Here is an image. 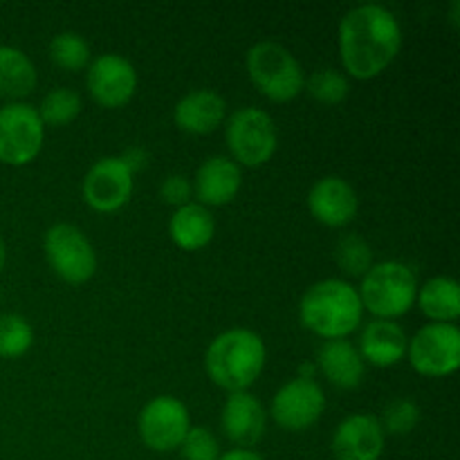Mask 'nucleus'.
<instances>
[{"mask_svg":"<svg viewBox=\"0 0 460 460\" xmlns=\"http://www.w3.org/2000/svg\"><path fill=\"white\" fill-rule=\"evenodd\" d=\"M340 58L358 81L380 76L402 49V27L394 12L376 3L358 4L340 21Z\"/></svg>","mask_w":460,"mask_h":460,"instance_id":"f257e3e1","label":"nucleus"},{"mask_svg":"<svg viewBox=\"0 0 460 460\" xmlns=\"http://www.w3.org/2000/svg\"><path fill=\"white\" fill-rule=\"evenodd\" d=\"M268 349L259 332L229 328L214 337L205 353V371L216 386L227 394L247 391L263 373Z\"/></svg>","mask_w":460,"mask_h":460,"instance_id":"f03ea898","label":"nucleus"},{"mask_svg":"<svg viewBox=\"0 0 460 460\" xmlns=\"http://www.w3.org/2000/svg\"><path fill=\"white\" fill-rule=\"evenodd\" d=\"M299 319L322 340H349L364 319L358 288L344 279H323L301 295Z\"/></svg>","mask_w":460,"mask_h":460,"instance_id":"7ed1b4c3","label":"nucleus"},{"mask_svg":"<svg viewBox=\"0 0 460 460\" xmlns=\"http://www.w3.org/2000/svg\"><path fill=\"white\" fill-rule=\"evenodd\" d=\"M358 295L362 308L376 314V319L395 322L416 305L418 277L407 263L382 261L373 263V268L364 274Z\"/></svg>","mask_w":460,"mask_h":460,"instance_id":"20e7f679","label":"nucleus"},{"mask_svg":"<svg viewBox=\"0 0 460 460\" xmlns=\"http://www.w3.org/2000/svg\"><path fill=\"white\" fill-rule=\"evenodd\" d=\"M245 67L254 88L270 102L288 103L304 93V67L281 43L261 40L252 45L245 57Z\"/></svg>","mask_w":460,"mask_h":460,"instance_id":"39448f33","label":"nucleus"},{"mask_svg":"<svg viewBox=\"0 0 460 460\" xmlns=\"http://www.w3.org/2000/svg\"><path fill=\"white\" fill-rule=\"evenodd\" d=\"M225 142L229 157L238 166L259 169L268 164L279 146V130L270 112L263 108L245 106L225 119Z\"/></svg>","mask_w":460,"mask_h":460,"instance_id":"423d86ee","label":"nucleus"},{"mask_svg":"<svg viewBox=\"0 0 460 460\" xmlns=\"http://www.w3.org/2000/svg\"><path fill=\"white\" fill-rule=\"evenodd\" d=\"M43 252L52 272L70 286L88 283L97 272V252L76 225H52L43 236Z\"/></svg>","mask_w":460,"mask_h":460,"instance_id":"0eeeda50","label":"nucleus"},{"mask_svg":"<svg viewBox=\"0 0 460 460\" xmlns=\"http://www.w3.org/2000/svg\"><path fill=\"white\" fill-rule=\"evenodd\" d=\"M45 142V126L36 106L25 102L4 103L0 108V162L25 166L39 157Z\"/></svg>","mask_w":460,"mask_h":460,"instance_id":"6e6552de","label":"nucleus"},{"mask_svg":"<svg viewBox=\"0 0 460 460\" xmlns=\"http://www.w3.org/2000/svg\"><path fill=\"white\" fill-rule=\"evenodd\" d=\"M407 358L422 377H447L460 368V331L456 323H427L409 340Z\"/></svg>","mask_w":460,"mask_h":460,"instance_id":"1a4fd4ad","label":"nucleus"},{"mask_svg":"<svg viewBox=\"0 0 460 460\" xmlns=\"http://www.w3.org/2000/svg\"><path fill=\"white\" fill-rule=\"evenodd\" d=\"M189 429H191V418L187 404L173 395H157L148 400L139 411V438L153 452L166 454L180 449Z\"/></svg>","mask_w":460,"mask_h":460,"instance_id":"9d476101","label":"nucleus"},{"mask_svg":"<svg viewBox=\"0 0 460 460\" xmlns=\"http://www.w3.org/2000/svg\"><path fill=\"white\" fill-rule=\"evenodd\" d=\"M326 411V394L317 380L295 377L274 394L270 416L281 429L299 434L322 420Z\"/></svg>","mask_w":460,"mask_h":460,"instance_id":"9b49d317","label":"nucleus"},{"mask_svg":"<svg viewBox=\"0 0 460 460\" xmlns=\"http://www.w3.org/2000/svg\"><path fill=\"white\" fill-rule=\"evenodd\" d=\"M135 175L119 155H108L94 162L84 178V200L97 214H115L133 198Z\"/></svg>","mask_w":460,"mask_h":460,"instance_id":"f8f14e48","label":"nucleus"},{"mask_svg":"<svg viewBox=\"0 0 460 460\" xmlns=\"http://www.w3.org/2000/svg\"><path fill=\"white\" fill-rule=\"evenodd\" d=\"M88 93L102 108L115 111L133 102L137 93V70L121 54L106 52L93 58L88 66Z\"/></svg>","mask_w":460,"mask_h":460,"instance_id":"ddd939ff","label":"nucleus"},{"mask_svg":"<svg viewBox=\"0 0 460 460\" xmlns=\"http://www.w3.org/2000/svg\"><path fill=\"white\" fill-rule=\"evenodd\" d=\"M386 436L371 413H353L337 425L331 449L335 460H380Z\"/></svg>","mask_w":460,"mask_h":460,"instance_id":"4468645a","label":"nucleus"},{"mask_svg":"<svg viewBox=\"0 0 460 460\" xmlns=\"http://www.w3.org/2000/svg\"><path fill=\"white\" fill-rule=\"evenodd\" d=\"M220 427L223 434L232 440L236 447L252 449L265 438L268 429V411L256 395L250 391H236L229 394L220 413Z\"/></svg>","mask_w":460,"mask_h":460,"instance_id":"2eb2a0df","label":"nucleus"},{"mask_svg":"<svg viewBox=\"0 0 460 460\" xmlns=\"http://www.w3.org/2000/svg\"><path fill=\"white\" fill-rule=\"evenodd\" d=\"M308 209L310 216L326 227H346L358 216V191L340 175H326L310 187Z\"/></svg>","mask_w":460,"mask_h":460,"instance_id":"dca6fc26","label":"nucleus"},{"mask_svg":"<svg viewBox=\"0 0 460 460\" xmlns=\"http://www.w3.org/2000/svg\"><path fill=\"white\" fill-rule=\"evenodd\" d=\"M191 187L198 202L207 209L229 205L243 187V171L232 157L214 155L202 162Z\"/></svg>","mask_w":460,"mask_h":460,"instance_id":"f3484780","label":"nucleus"},{"mask_svg":"<svg viewBox=\"0 0 460 460\" xmlns=\"http://www.w3.org/2000/svg\"><path fill=\"white\" fill-rule=\"evenodd\" d=\"M227 119V102L220 93L198 88L184 94L173 108V121L187 135H209Z\"/></svg>","mask_w":460,"mask_h":460,"instance_id":"a211bd4d","label":"nucleus"},{"mask_svg":"<svg viewBox=\"0 0 460 460\" xmlns=\"http://www.w3.org/2000/svg\"><path fill=\"white\" fill-rule=\"evenodd\" d=\"M409 337L400 323L391 319H373L359 335V355L364 364L377 368H389L407 358Z\"/></svg>","mask_w":460,"mask_h":460,"instance_id":"6ab92c4d","label":"nucleus"},{"mask_svg":"<svg viewBox=\"0 0 460 460\" xmlns=\"http://www.w3.org/2000/svg\"><path fill=\"white\" fill-rule=\"evenodd\" d=\"M314 364L332 386L344 391L358 389L367 373V364H364L358 346L350 344L349 340L323 341Z\"/></svg>","mask_w":460,"mask_h":460,"instance_id":"aec40b11","label":"nucleus"},{"mask_svg":"<svg viewBox=\"0 0 460 460\" xmlns=\"http://www.w3.org/2000/svg\"><path fill=\"white\" fill-rule=\"evenodd\" d=\"M216 220L207 207L200 202H189V205L175 209L169 220V236L180 250L200 252L214 241Z\"/></svg>","mask_w":460,"mask_h":460,"instance_id":"412c9836","label":"nucleus"},{"mask_svg":"<svg viewBox=\"0 0 460 460\" xmlns=\"http://www.w3.org/2000/svg\"><path fill=\"white\" fill-rule=\"evenodd\" d=\"M39 84V72L31 58L22 49L0 45V97L22 102L30 97Z\"/></svg>","mask_w":460,"mask_h":460,"instance_id":"4be33fe9","label":"nucleus"},{"mask_svg":"<svg viewBox=\"0 0 460 460\" xmlns=\"http://www.w3.org/2000/svg\"><path fill=\"white\" fill-rule=\"evenodd\" d=\"M416 305L431 323H456L460 317V286L452 277H434L418 286Z\"/></svg>","mask_w":460,"mask_h":460,"instance_id":"5701e85b","label":"nucleus"},{"mask_svg":"<svg viewBox=\"0 0 460 460\" xmlns=\"http://www.w3.org/2000/svg\"><path fill=\"white\" fill-rule=\"evenodd\" d=\"M84 111V99L72 88H54L40 99V106L36 108L43 126H67L76 119Z\"/></svg>","mask_w":460,"mask_h":460,"instance_id":"b1692460","label":"nucleus"},{"mask_svg":"<svg viewBox=\"0 0 460 460\" xmlns=\"http://www.w3.org/2000/svg\"><path fill=\"white\" fill-rule=\"evenodd\" d=\"M332 256H335V263L340 265L341 272L353 279H362L376 263L373 261V247L359 234H344L335 243Z\"/></svg>","mask_w":460,"mask_h":460,"instance_id":"393cba45","label":"nucleus"},{"mask_svg":"<svg viewBox=\"0 0 460 460\" xmlns=\"http://www.w3.org/2000/svg\"><path fill=\"white\" fill-rule=\"evenodd\" d=\"M49 57H52L54 66L66 72H81L93 61L88 40L76 31H61L54 36L49 40Z\"/></svg>","mask_w":460,"mask_h":460,"instance_id":"a878e982","label":"nucleus"},{"mask_svg":"<svg viewBox=\"0 0 460 460\" xmlns=\"http://www.w3.org/2000/svg\"><path fill=\"white\" fill-rule=\"evenodd\" d=\"M34 344V328L22 314H0V359H18Z\"/></svg>","mask_w":460,"mask_h":460,"instance_id":"bb28decb","label":"nucleus"},{"mask_svg":"<svg viewBox=\"0 0 460 460\" xmlns=\"http://www.w3.org/2000/svg\"><path fill=\"white\" fill-rule=\"evenodd\" d=\"M304 90L314 102L323 103V106H337V103H341L349 97L350 84L344 72L323 67V70H317L310 76H305Z\"/></svg>","mask_w":460,"mask_h":460,"instance_id":"cd10ccee","label":"nucleus"},{"mask_svg":"<svg viewBox=\"0 0 460 460\" xmlns=\"http://www.w3.org/2000/svg\"><path fill=\"white\" fill-rule=\"evenodd\" d=\"M377 420L385 436H407L420 425V407L409 398H395L386 404Z\"/></svg>","mask_w":460,"mask_h":460,"instance_id":"c85d7f7f","label":"nucleus"},{"mask_svg":"<svg viewBox=\"0 0 460 460\" xmlns=\"http://www.w3.org/2000/svg\"><path fill=\"white\" fill-rule=\"evenodd\" d=\"M180 454L184 460H218L223 452H220L218 438L207 427L191 425L180 445Z\"/></svg>","mask_w":460,"mask_h":460,"instance_id":"c756f323","label":"nucleus"},{"mask_svg":"<svg viewBox=\"0 0 460 460\" xmlns=\"http://www.w3.org/2000/svg\"><path fill=\"white\" fill-rule=\"evenodd\" d=\"M191 196H193V187L191 182H189L187 175H180V173L166 175L164 182H162L160 187L162 202L175 207V209L189 205V202H191Z\"/></svg>","mask_w":460,"mask_h":460,"instance_id":"7c9ffc66","label":"nucleus"},{"mask_svg":"<svg viewBox=\"0 0 460 460\" xmlns=\"http://www.w3.org/2000/svg\"><path fill=\"white\" fill-rule=\"evenodd\" d=\"M119 157H121V162L128 166V171L133 175L137 173V171L146 169V164H148V153H146V148H144V146L126 148L124 155H119Z\"/></svg>","mask_w":460,"mask_h":460,"instance_id":"2f4dec72","label":"nucleus"},{"mask_svg":"<svg viewBox=\"0 0 460 460\" xmlns=\"http://www.w3.org/2000/svg\"><path fill=\"white\" fill-rule=\"evenodd\" d=\"M218 460H265V458L261 456L259 452H254V449L234 447V449H229V452L220 454Z\"/></svg>","mask_w":460,"mask_h":460,"instance_id":"473e14b6","label":"nucleus"},{"mask_svg":"<svg viewBox=\"0 0 460 460\" xmlns=\"http://www.w3.org/2000/svg\"><path fill=\"white\" fill-rule=\"evenodd\" d=\"M4 263H7V245H4L3 236H0V272H3Z\"/></svg>","mask_w":460,"mask_h":460,"instance_id":"72a5a7b5","label":"nucleus"}]
</instances>
